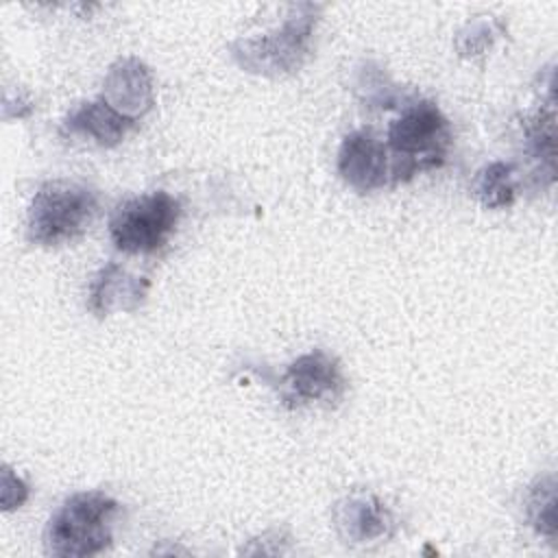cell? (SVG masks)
<instances>
[{
  "label": "cell",
  "instance_id": "obj_1",
  "mask_svg": "<svg viewBox=\"0 0 558 558\" xmlns=\"http://www.w3.org/2000/svg\"><path fill=\"white\" fill-rule=\"evenodd\" d=\"M451 144V126L436 102L418 100L403 109L390 122L386 148L390 159V179L401 183L416 172L440 168Z\"/></svg>",
  "mask_w": 558,
  "mask_h": 558
},
{
  "label": "cell",
  "instance_id": "obj_2",
  "mask_svg": "<svg viewBox=\"0 0 558 558\" xmlns=\"http://www.w3.org/2000/svg\"><path fill=\"white\" fill-rule=\"evenodd\" d=\"M118 501L100 490L76 493L48 521L44 545L46 554L59 558H83L105 551L111 541V521Z\"/></svg>",
  "mask_w": 558,
  "mask_h": 558
},
{
  "label": "cell",
  "instance_id": "obj_3",
  "mask_svg": "<svg viewBox=\"0 0 558 558\" xmlns=\"http://www.w3.org/2000/svg\"><path fill=\"white\" fill-rule=\"evenodd\" d=\"M98 214L96 190L68 181H46L33 196L26 238L39 246H59L81 238Z\"/></svg>",
  "mask_w": 558,
  "mask_h": 558
},
{
  "label": "cell",
  "instance_id": "obj_4",
  "mask_svg": "<svg viewBox=\"0 0 558 558\" xmlns=\"http://www.w3.org/2000/svg\"><path fill=\"white\" fill-rule=\"evenodd\" d=\"M292 11L281 28L257 39H240L231 46L240 68L264 76H279L301 68L310 50L318 7L294 4Z\"/></svg>",
  "mask_w": 558,
  "mask_h": 558
},
{
  "label": "cell",
  "instance_id": "obj_5",
  "mask_svg": "<svg viewBox=\"0 0 558 558\" xmlns=\"http://www.w3.org/2000/svg\"><path fill=\"white\" fill-rule=\"evenodd\" d=\"M181 216V203L172 194L157 190L129 198L109 218V238L122 253H153L172 235Z\"/></svg>",
  "mask_w": 558,
  "mask_h": 558
},
{
  "label": "cell",
  "instance_id": "obj_6",
  "mask_svg": "<svg viewBox=\"0 0 558 558\" xmlns=\"http://www.w3.org/2000/svg\"><path fill=\"white\" fill-rule=\"evenodd\" d=\"M344 390L347 379L340 362L323 349L299 355L279 377V399L288 408H299L305 403H323L333 408L338 401H342Z\"/></svg>",
  "mask_w": 558,
  "mask_h": 558
},
{
  "label": "cell",
  "instance_id": "obj_7",
  "mask_svg": "<svg viewBox=\"0 0 558 558\" xmlns=\"http://www.w3.org/2000/svg\"><path fill=\"white\" fill-rule=\"evenodd\" d=\"M338 174L362 194L392 183L386 144L366 129L351 131L344 135L338 150Z\"/></svg>",
  "mask_w": 558,
  "mask_h": 558
},
{
  "label": "cell",
  "instance_id": "obj_8",
  "mask_svg": "<svg viewBox=\"0 0 558 558\" xmlns=\"http://www.w3.org/2000/svg\"><path fill=\"white\" fill-rule=\"evenodd\" d=\"M333 523L349 543H368L390 538L395 517L390 508L375 495H351L336 504Z\"/></svg>",
  "mask_w": 558,
  "mask_h": 558
},
{
  "label": "cell",
  "instance_id": "obj_9",
  "mask_svg": "<svg viewBox=\"0 0 558 558\" xmlns=\"http://www.w3.org/2000/svg\"><path fill=\"white\" fill-rule=\"evenodd\" d=\"M102 98L122 116L137 120L153 107V83L148 68L135 59H118L105 78Z\"/></svg>",
  "mask_w": 558,
  "mask_h": 558
},
{
  "label": "cell",
  "instance_id": "obj_10",
  "mask_svg": "<svg viewBox=\"0 0 558 558\" xmlns=\"http://www.w3.org/2000/svg\"><path fill=\"white\" fill-rule=\"evenodd\" d=\"M135 122L137 120H131L116 111L105 98H98L72 109L61 124V133L72 137H87L94 140L98 146L111 148L124 140Z\"/></svg>",
  "mask_w": 558,
  "mask_h": 558
},
{
  "label": "cell",
  "instance_id": "obj_11",
  "mask_svg": "<svg viewBox=\"0 0 558 558\" xmlns=\"http://www.w3.org/2000/svg\"><path fill=\"white\" fill-rule=\"evenodd\" d=\"M148 290L146 279L131 277L118 264H107L89 286V310L96 316H107L116 310H135Z\"/></svg>",
  "mask_w": 558,
  "mask_h": 558
},
{
  "label": "cell",
  "instance_id": "obj_12",
  "mask_svg": "<svg viewBox=\"0 0 558 558\" xmlns=\"http://www.w3.org/2000/svg\"><path fill=\"white\" fill-rule=\"evenodd\" d=\"M514 166L506 161H493L484 166L473 183L471 190L477 196V201L488 209H504L514 203V183H512Z\"/></svg>",
  "mask_w": 558,
  "mask_h": 558
},
{
  "label": "cell",
  "instance_id": "obj_13",
  "mask_svg": "<svg viewBox=\"0 0 558 558\" xmlns=\"http://www.w3.org/2000/svg\"><path fill=\"white\" fill-rule=\"evenodd\" d=\"M525 517L530 525L554 543L556 538V480L554 475L538 477L525 495Z\"/></svg>",
  "mask_w": 558,
  "mask_h": 558
},
{
  "label": "cell",
  "instance_id": "obj_14",
  "mask_svg": "<svg viewBox=\"0 0 558 558\" xmlns=\"http://www.w3.org/2000/svg\"><path fill=\"white\" fill-rule=\"evenodd\" d=\"M525 137L530 142L532 153L538 159H547L554 166V109L538 111L534 118L525 122Z\"/></svg>",
  "mask_w": 558,
  "mask_h": 558
}]
</instances>
